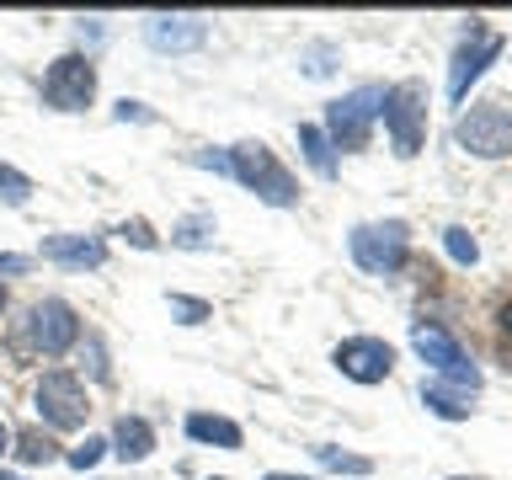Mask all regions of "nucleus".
Wrapping results in <instances>:
<instances>
[{"label": "nucleus", "mask_w": 512, "mask_h": 480, "mask_svg": "<svg viewBox=\"0 0 512 480\" xmlns=\"http://www.w3.org/2000/svg\"><path fill=\"white\" fill-rule=\"evenodd\" d=\"M198 166H208V171H224V176H230V155H214V150H208V155H198Z\"/></svg>", "instance_id": "29"}, {"label": "nucleus", "mask_w": 512, "mask_h": 480, "mask_svg": "<svg viewBox=\"0 0 512 480\" xmlns=\"http://www.w3.org/2000/svg\"><path fill=\"white\" fill-rule=\"evenodd\" d=\"M32 406H38V416L48 427H80L86 422V390H80V379L75 374H43L38 379V390H32Z\"/></svg>", "instance_id": "7"}, {"label": "nucleus", "mask_w": 512, "mask_h": 480, "mask_svg": "<svg viewBox=\"0 0 512 480\" xmlns=\"http://www.w3.org/2000/svg\"><path fill=\"white\" fill-rule=\"evenodd\" d=\"M80 363H86L91 379H107V374H112V368H107V352H102V342H96V336H86V347H80Z\"/></svg>", "instance_id": "23"}, {"label": "nucleus", "mask_w": 512, "mask_h": 480, "mask_svg": "<svg viewBox=\"0 0 512 480\" xmlns=\"http://www.w3.org/2000/svg\"><path fill=\"white\" fill-rule=\"evenodd\" d=\"M411 347L422 352V358H427L432 368H438V374L454 379L459 390H470V395L480 390V368H475L470 358H464V347H459L443 326H416V331H411Z\"/></svg>", "instance_id": "8"}, {"label": "nucleus", "mask_w": 512, "mask_h": 480, "mask_svg": "<svg viewBox=\"0 0 512 480\" xmlns=\"http://www.w3.org/2000/svg\"><path fill=\"white\" fill-rule=\"evenodd\" d=\"M187 438H198V443H219V448H240V427L235 422H224V416H187Z\"/></svg>", "instance_id": "16"}, {"label": "nucleus", "mask_w": 512, "mask_h": 480, "mask_svg": "<svg viewBox=\"0 0 512 480\" xmlns=\"http://www.w3.org/2000/svg\"><path fill=\"white\" fill-rule=\"evenodd\" d=\"M27 192H32V182H27L22 171L0 166V198H6V203H27Z\"/></svg>", "instance_id": "22"}, {"label": "nucleus", "mask_w": 512, "mask_h": 480, "mask_svg": "<svg viewBox=\"0 0 512 480\" xmlns=\"http://www.w3.org/2000/svg\"><path fill=\"white\" fill-rule=\"evenodd\" d=\"M11 443L27 464H54V443H48L43 432H22V438H11Z\"/></svg>", "instance_id": "20"}, {"label": "nucleus", "mask_w": 512, "mask_h": 480, "mask_svg": "<svg viewBox=\"0 0 512 480\" xmlns=\"http://www.w3.org/2000/svg\"><path fill=\"white\" fill-rule=\"evenodd\" d=\"M384 112V86H363V91H347L342 102L326 107V139L331 150H363L368 144V128Z\"/></svg>", "instance_id": "2"}, {"label": "nucleus", "mask_w": 512, "mask_h": 480, "mask_svg": "<svg viewBox=\"0 0 512 480\" xmlns=\"http://www.w3.org/2000/svg\"><path fill=\"white\" fill-rule=\"evenodd\" d=\"M443 246H448V256H454L459 267H475V262H480L475 235H470V230H459V224H454V230H443Z\"/></svg>", "instance_id": "19"}, {"label": "nucleus", "mask_w": 512, "mask_h": 480, "mask_svg": "<svg viewBox=\"0 0 512 480\" xmlns=\"http://www.w3.org/2000/svg\"><path fill=\"white\" fill-rule=\"evenodd\" d=\"M496 54H502V38H496V32H486V27H475L470 43L454 54V70H448V96H454V102H464L470 80H480V70H486Z\"/></svg>", "instance_id": "11"}, {"label": "nucleus", "mask_w": 512, "mask_h": 480, "mask_svg": "<svg viewBox=\"0 0 512 480\" xmlns=\"http://www.w3.org/2000/svg\"><path fill=\"white\" fill-rule=\"evenodd\" d=\"M123 235L134 240V246H144V251L155 246V235H150V224H144V219H134V224H123Z\"/></svg>", "instance_id": "27"}, {"label": "nucleus", "mask_w": 512, "mask_h": 480, "mask_svg": "<svg viewBox=\"0 0 512 480\" xmlns=\"http://www.w3.org/2000/svg\"><path fill=\"white\" fill-rule=\"evenodd\" d=\"M390 363H395V352H390V342H379V336H352V342L336 347V368L358 384H379L390 374Z\"/></svg>", "instance_id": "10"}, {"label": "nucleus", "mask_w": 512, "mask_h": 480, "mask_svg": "<svg viewBox=\"0 0 512 480\" xmlns=\"http://www.w3.org/2000/svg\"><path fill=\"white\" fill-rule=\"evenodd\" d=\"M32 262H27V256H0V272H27Z\"/></svg>", "instance_id": "30"}, {"label": "nucleus", "mask_w": 512, "mask_h": 480, "mask_svg": "<svg viewBox=\"0 0 512 480\" xmlns=\"http://www.w3.org/2000/svg\"><path fill=\"white\" fill-rule=\"evenodd\" d=\"M454 139H459V150H470L480 160H502L512 155V112L502 102H480L454 123Z\"/></svg>", "instance_id": "3"}, {"label": "nucleus", "mask_w": 512, "mask_h": 480, "mask_svg": "<svg viewBox=\"0 0 512 480\" xmlns=\"http://www.w3.org/2000/svg\"><path fill=\"white\" fill-rule=\"evenodd\" d=\"M128 118H134V123H150V112H144L139 102H118V123H128Z\"/></svg>", "instance_id": "28"}, {"label": "nucleus", "mask_w": 512, "mask_h": 480, "mask_svg": "<svg viewBox=\"0 0 512 480\" xmlns=\"http://www.w3.org/2000/svg\"><path fill=\"white\" fill-rule=\"evenodd\" d=\"M6 448H11V427L0 422V454H6Z\"/></svg>", "instance_id": "32"}, {"label": "nucleus", "mask_w": 512, "mask_h": 480, "mask_svg": "<svg viewBox=\"0 0 512 480\" xmlns=\"http://www.w3.org/2000/svg\"><path fill=\"white\" fill-rule=\"evenodd\" d=\"M315 459L326 470H342V475H368V459L363 454H342V448H315Z\"/></svg>", "instance_id": "21"}, {"label": "nucleus", "mask_w": 512, "mask_h": 480, "mask_svg": "<svg viewBox=\"0 0 512 480\" xmlns=\"http://www.w3.org/2000/svg\"><path fill=\"white\" fill-rule=\"evenodd\" d=\"M267 480H304V475H267Z\"/></svg>", "instance_id": "34"}, {"label": "nucleus", "mask_w": 512, "mask_h": 480, "mask_svg": "<svg viewBox=\"0 0 512 480\" xmlns=\"http://www.w3.org/2000/svg\"><path fill=\"white\" fill-rule=\"evenodd\" d=\"M43 256L48 262H59V267H102L107 262V246L96 235H48L43 240Z\"/></svg>", "instance_id": "13"}, {"label": "nucleus", "mask_w": 512, "mask_h": 480, "mask_svg": "<svg viewBox=\"0 0 512 480\" xmlns=\"http://www.w3.org/2000/svg\"><path fill=\"white\" fill-rule=\"evenodd\" d=\"M347 246H352V262H358L363 272L384 278V272H400V262H406V224H400V219H390V224H358Z\"/></svg>", "instance_id": "5"}, {"label": "nucleus", "mask_w": 512, "mask_h": 480, "mask_svg": "<svg viewBox=\"0 0 512 480\" xmlns=\"http://www.w3.org/2000/svg\"><path fill=\"white\" fill-rule=\"evenodd\" d=\"M230 176H235L240 187H251L262 203L288 208V203L299 198V192H294V176L278 166V155H272L267 144H235V150H230Z\"/></svg>", "instance_id": "1"}, {"label": "nucleus", "mask_w": 512, "mask_h": 480, "mask_svg": "<svg viewBox=\"0 0 512 480\" xmlns=\"http://www.w3.org/2000/svg\"><path fill=\"white\" fill-rule=\"evenodd\" d=\"M32 342H38V352H48V358H59V352H70L80 342V320L64 299H43L38 310H32Z\"/></svg>", "instance_id": "9"}, {"label": "nucleus", "mask_w": 512, "mask_h": 480, "mask_svg": "<svg viewBox=\"0 0 512 480\" xmlns=\"http://www.w3.org/2000/svg\"><path fill=\"white\" fill-rule=\"evenodd\" d=\"M43 96H48V107H59V112L91 107V96H96V70H91V59H80V54L54 59V64H48V75H43Z\"/></svg>", "instance_id": "6"}, {"label": "nucleus", "mask_w": 512, "mask_h": 480, "mask_svg": "<svg viewBox=\"0 0 512 480\" xmlns=\"http://www.w3.org/2000/svg\"><path fill=\"white\" fill-rule=\"evenodd\" d=\"M176 246H187V251H203V246H214V219H182L176 224Z\"/></svg>", "instance_id": "18"}, {"label": "nucleus", "mask_w": 512, "mask_h": 480, "mask_svg": "<svg viewBox=\"0 0 512 480\" xmlns=\"http://www.w3.org/2000/svg\"><path fill=\"white\" fill-rule=\"evenodd\" d=\"M502 331H507V342H512V299L502 304Z\"/></svg>", "instance_id": "31"}, {"label": "nucleus", "mask_w": 512, "mask_h": 480, "mask_svg": "<svg viewBox=\"0 0 512 480\" xmlns=\"http://www.w3.org/2000/svg\"><path fill=\"white\" fill-rule=\"evenodd\" d=\"M331 54H336L331 43H315V48H304V70H310V75H331Z\"/></svg>", "instance_id": "25"}, {"label": "nucleus", "mask_w": 512, "mask_h": 480, "mask_svg": "<svg viewBox=\"0 0 512 480\" xmlns=\"http://www.w3.org/2000/svg\"><path fill=\"white\" fill-rule=\"evenodd\" d=\"M112 448H118V459H123V464L150 459V448H155L150 422H144V416H118V427H112Z\"/></svg>", "instance_id": "14"}, {"label": "nucleus", "mask_w": 512, "mask_h": 480, "mask_svg": "<svg viewBox=\"0 0 512 480\" xmlns=\"http://www.w3.org/2000/svg\"><path fill=\"white\" fill-rule=\"evenodd\" d=\"M102 454H107V443H102V438H86V443H80V448H70V454H64V459H70L75 470H91V464L102 459Z\"/></svg>", "instance_id": "24"}, {"label": "nucleus", "mask_w": 512, "mask_h": 480, "mask_svg": "<svg viewBox=\"0 0 512 480\" xmlns=\"http://www.w3.org/2000/svg\"><path fill=\"white\" fill-rule=\"evenodd\" d=\"M171 310H176V315H182V320H187V326H198V320L208 315V304H198V299H182V294H176V299H171Z\"/></svg>", "instance_id": "26"}, {"label": "nucleus", "mask_w": 512, "mask_h": 480, "mask_svg": "<svg viewBox=\"0 0 512 480\" xmlns=\"http://www.w3.org/2000/svg\"><path fill=\"white\" fill-rule=\"evenodd\" d=\"M299 150H304V160L315 166V176H336V150H331L326 128L304 123V128H299Z\"/></svg>", "instance_id": "15"}, {"label": "nucleus", "mask_w": 512, "mask_h": 480, "mask_svg": "<svg viewBox=\"0 0 512 480\" xmlns=\"http://www.w3.org/2000/svg\"><path fill=\"white\" fill-rule=\"evenodd\" d=\"M0 315H6V283H0Z\"/></svg>", "instance_id": "33"}, {"label": "nucleus", "mask_w": 512, "mask_h": 480, "mask_svg": "<svg viewBox=\"0 0 512 480\" xmlns=\"http://www.w3.org/2000/svg\"><path fill=\"white\" fill-rule=\"evenodd\" d=\"M422 400L438 416H448V422H459V416H470V390H443V384H422Z\"/></svg>", "instance_id": "17"}, {"label": "nucleus", "mask_w": 512, "mask_h": 480, "mask_svg": "<svg viewBox=\"0 0 512 480\" xmlns=\"http://www.w3.org/2000/svg\"><path fill=\"white\" fill-rule=\"evenodd\" d=\"M384 128H390V144L400 160H411L416 150H422V123H427V91L416 86V80H406V86L384 91Z\"/></svg>", "instance_id": "4"}, {"label": "nucleus", "mask_w": 512, "mask_h": 480, "mask_svg": "<svg viewBox=\"0 0 512 480\" xmlns=\"http://www.w3.org/2000/svg\"><path fill=\"white\" fill-rule=\"evenodd\" d=\"M144 38H150V48H160V54H187V48H198L208 38L203 16H150L144 22Z\"/></svg>", "instance_id": "12"}]
</instances>
